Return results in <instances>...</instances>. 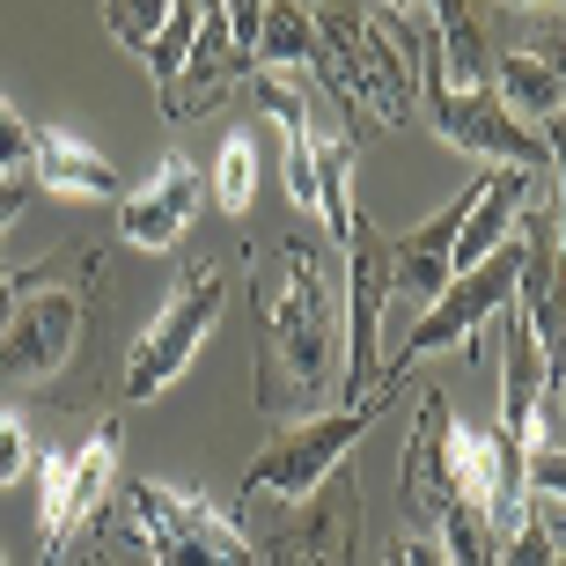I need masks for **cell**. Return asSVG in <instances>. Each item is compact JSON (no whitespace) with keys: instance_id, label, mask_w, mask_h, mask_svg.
<instances>
[{"instance_id":"cell-39","label":"cell","mask_w":566,"mask_h":566,"mask_svg":"<svg viewBox=\"0 0 566 566\" xmlns=\"http://www.w3.org/2000/svg\"><path fill=\"white\" fill-rule=\"evenodd\" d=\"M552 566H566V559H552Z\"/></svg>"},{"instance_id":"cell-20","label":"cell","mask_w":566,"mask_h":566,"mask_svg":"<svg viewBox=\"0 0 566 566\" xmlns=\"http://www.w3.org/2000/svg\"><path fill=\"white\" fill-rule=\"evenodd\" d=\"M258 66H265V74L316 66V15H310V8H294V0H273V8H265V30H258Z\"/></svg>"},{"instance_id":"cell-13","label":"cell","mask_w":566,"mask_h":566,"mask_svg":"<svg viewBox=\"0 0 566 566\" xmlns=\"http://www.w3.org/2000/svg\"><path fill=\"white\" fill-rule=\"evenodd\" d=\"M258 60L235 44L229 15H221V0H207V15H199V38H191L185 66H177V82L163 88V118L169 126H191V118H207L235 96V88H251Z\"/></svg>"},{"instance_id":"cell-31","label":"cell","mask_w":566,"mask_h":566,"mask_svg":"<svg viewBox=\"0 0 566 566\" xmlns=\"http://www.w3.org/2000/svg\"><path fill=\"white\" fill-rule=\"evenodd\" d=\"M398 545H405V566H449V552L434 537H398Z\"/></svg>"},{"instance_id":"cell-30","label":"cell","mask_w":566,"mask_h":566,"mask_svg":"<svg viewBox=\"0 0 566 566\" xmlns=\"http://www.w3.org/2000/svg\"><path fill=\"white\" fill-rule=\"evenodd\" d=\"M82 566H118V530H111L104 515L88 523V552H82Z\"/></svg>"},{"instance_id":"cell-25","label":"cell","mask_w":566,"mask_h":566,"mask_svg":"<svg viewBox=\"0 0 566 566\" xmlns=\"http://www.w3.org/2000/svg\"><path fill=\"white\" fill-rule=\"evenodd\" d=\"M30 463H38V449H30L22 412H0V485H22V479H30Z\"/></svg>"},{"instance_id":"cell-19","label":"cell","mask_w":566,"mask_h":566,"mask_svg":"<svg viewBox=\"0 0 566 566\" xmlns=\"http://www.w3.org/2000/svg\"><path fill=\"white\" fill-rule=\"evenodd\" d=\"M427 8V30L441 44V66L457 88H485L493 82V44H485V22L471 15V0H420Z\"/></svg>"},{"instance_id":"cell-37","label":"cell","mask_w":566,"mask_h":566,"mask_svg":"<svg viewBox=\"0 0 566 566\" xmlns=\"http://www.w3.org/2000/svg\"><path fill=\"white\" fill-rule=\"evenodd\" d=\"M507 8H530V0H507Z\"/></svg>"},{"instance_id":"cell-1","label":"cell","mask_w":566,"mask_h":566,"mask_svg":"<svg viewBox=\"0 0 566 566\" xmlns=\"http://www.w3.org/2000/svg\"><path fill=\"white\" fill-rule=\"evenodd\" d=\"M258 302V405L265 420H310L338 398L346 376V294H338V243L324 229H287L273 273H251Z\"/></svg>"},{"instance_id":"cell-36","label":"cell","mask_w":566,"mask_h":566,"mask_svg":"<svg viewBox=\"0 0 566 566\" xmlns=\"http://www.w3.org/2000/svg\"><path fill=\"white\" fill-rule=\"evenodd\" d=\"M294 8H310V15H316V8H324V0H294Z\"/></svg>"},{"instance_id":"cell-3","label":"cell","mask_w":566,"mask_h":566,"mask_svg":"<svg viewBox=\"0 0 566 566\" xmlns=\"http://www.w3.org/2000/svg\"><path fill=\"white\" fill-rule=\"evenodd\" d=\"M96 251H52L30 273H15V302L0 316V382H44L60 376L88 324V273Z\"/></svg>"},{"instance_id":"cell-12","label":"cell","mask_w":566,"mask_h":566,"mask_svg":"<svg viewBox=\"0 0 566 566\" xmlns=\"http://www.w3.org/2000/svg\"><path fill=\"white\" fill-rule=\"evenodd\" d=\"M354 552H360V479L354 471H332L265 537V566H354Z\"/></svg>"},{"instance_id":"cell-34","label":"cell","mask_w":566,"mask_h":566,"mask_svg":"<svg viewBox=\"0 0 566 566\" xmlns=\"http://www.w3.org/2000/svg\"><path fill=\"white\" fill-rule=\"evenodd\" d=\"M376 8H398V15H412V8H420V0H376Z\"/></svg>"},{"instance_id":"cell-21","label":"cell","mask_w":566,"mask_h":566,"mask_svg":"<svg viewBox=\"0 0 566 566\" xmlns=\"http://www.w3.org/2000/svg\"><path fill=\"white\" fill-rule=\"evenodd\" d=\"M177 0H104V30L118 38V52H133V60H147L155 52V38H163V22Z\"/></svg>"},{"instance_id":"cell-6","label":"cell","mask_w":566,"mask_h":566,"mask_svg":"<svg viewBox=\"0 0 566 566\" xmlns=\"http://www.w3.org/2000/svg\"><path fill=\"white\" fill-rule=\"evenodd\" d=\"M412 66H420V88H427V126L457 147V155H493V169H530V177L552 169V140L537 126H523L493 88L449 82L434 30H412Z\"/></svg>"},{"instance_id":"cell-24","label":"cell","mask_w":566,"mask_h":566,"mask_svg":"<svg viewBox=\"0 0 566 566\" xmlns=\"http://www.w3.org/2000/svg\"><path fill=\"white\" fill-rule=\"evenodd\" d=\"M30 147H38V126L0 96V177H22L30 169Z\"/></svg>"},{"instance_id":"cell-32","label":"cell","mask_w":566,"mask_h":566,"mask_svg":"<svg viewBox=\"0 0 566 566\" xmlns=\"http://www.w3.org/2000/svg\"><path fill=\"white\" fill-rule=\"evenodd\" d=\"M8 302H15V273L0 265V316H8Z\"/></svg>"},{"instance_id":"cell-23","label":"cell","mask_w":566,"mask_h":566,"mask_svg":"<svg viewBox=\"0 0 566 566\" xmlns=\"http://www.w3.org/2000/svg\"><path fill=\"white\" fill-rule=\"evenodd\" d=\"M213 191H221V207H229V213H251V191H258V147H251V133H229V140H221Z\"/></svg>"},{"instance_id":"cell-16","label":"cell","mask_w":566,"mask_h":566,"mask_svg":"<svg viewBox=\"0 0 566 566\" xmlns=\"http://www.w3.org/2000/svg\"><path fill=\"white\" fill-rule=\"evenodd\" d=\"M471 199H479V185H463L441 213H427L412 235H398V243H390L398 294H412V302H434V294L457 280V235H463V213H471Z\"/></svg>"},{"instance_id":"cell-11","label":"cell","mask_w":566,"mask_h":566,"mask_svg":"<svg viewBox=\"0 0 566 566\" xmlns=\"http://www.w3.org/2000/svg\"><path fill=\"white\" fill-rule=\"evenodd\" d=\"M449 390L441 382H420V412H412V434H405V463H398V515L405 537H434L449 523V507L463 501L457 479H449Z\"/></svg>"},{"instance_id":"cell-29","label":"cell","mask_w":566,"mask_h":566,"mask_svg":"<svg viewBox=\"0 0 566 566\" xmlns=\"http://www.w3.org/2000/svg\"><path fill=\"white\" fill-rule=\"evenodd\" d=\"M30 191H38V185H30V169H22V177H0V235L30 213Z\"/></svg>"},{"instance_id":"cell-4","label":"cell","mask_w":566,"mask_h":566,"mask_svg":"<svg viewBox=\"0 0 566 566\" xmlns=\"http://www.w3.org/2000/svg\"><path fill=\"white\" fill-rule=\"evenodd\" d=\"M390 398H398V376H382L376 390L354 398V405H324L310 420L273 427V441H265L251 457V471H243V501H287V507L310 501L332 471H346V457H354L360 434L390 412Z\"/></svg>"},{"instance_id":"cell-38","label":"cell","mask_w":566,"mask_h":566,"mask_svg":"<svg viewBox=\"0 0 566 566\" xmlns=\"http://www.w3.org/2000/svg\"><path fill=\"white\" fill-rule=\"evenodd\" d=\"M0 566H8V552H0Z\"/></svg>"},{"instance_id":"cell-35","label":"cell","mask_w":566,"mask_h":566,"mask_svg":"<svg viewBox=\"0 0 566 566\" xmlns=\"http://www.w3.org/2000/svg\"><path fill=\"white\" fill-rule=\"evenodd\" d=\"M382 566H405V545H390V552H382Z\"/></svg>"},{"instance_id":"cell-28","label":"cell","mask_w":566,"mask_h":566,"mask_svg":"<svg viewBox=\"0 0 566 566\" xmlns=\"http://www.w3.org/2000/svg\"><path fill=\"white\" fill-rule=\"evenodd\" d=\"M265 8L273 0H221V15H229V30H235V44L258 60V30H265Z\"/></svg>"},{"instance_id":"cell-27","label":"cell","mask_w":566,"mask_h":566,"mask_svg":"<svg viewBox=\"0 0 566 566\" xmlns=\"http://www.w3.org/2000/svg\"><path fill=\"white\" fill-rule=\"evenodd\" d=\"M545 140H552V229H559V258H566V118H552Z\"/></svg>"},{"instance_id":"cell-2","label":"cell","mask_w":566,"mask_h":566,"mask_svg":"<svg viewBox=\"0 0 566 566\" xmlns=\"http://www.w3.org/2000/svg\"><path fill=\"white\" fill-rule=\"evenodd\" d=\"M316 82L332 104H368L382 126H412V15L324 0L316 8Z\"/></svg>"},{"instance_id":"cell-9","label":"cell","mask_w":566,"mask_h":566,"mask_svg":"<svg viewBox=\"0 0 566 566\" xmlns=\"http://www.w3.org/2000/svg\"><path fill=\"white\" fill-rule=\"evenodd\" d=\"M338 294H346V376H338V398L354 405L382 382V310L398 302L390 235L368 229V213H354L346 235H338Z\"/></svg>"},{"instance_id":"cell-15","label":"cell","mask_w":566,"mask_h":566,"mask_svg":"<svg viewBox=\"0 0 566 566\" xmlns=\"http://www.w3.org/2000/svg\"><path fill=\"white\" fill-rule=\"evenodd\" d=\"M545 390H552V368H545V346L530 338V316L507 302V354H501V427L493 434L507 449H537L545 434Z\"/></svg>"},{"instance_id":"cell-14","label":"cell","mask_w":566,"mask_h":566,"mask_svg":"<svg viewBox=\"0 0 566 566\" xmlns=\"http://www.w3.org/2000/svg\"><path fill=\"white\" fill-rule=\"evenodd\" d=\"M199 169L185 155H169L155 163L140 191H126V207H118V235H126L133 251H177V235L191 229V213H199Z\"/></svg>"},{"instance_id":"cell-33","label":"cell","mask_w":566,"mask_h":566,"mask_svg":"<svg viewBox=\"0 0 566 566\" xmlns=\"http://www.w3.org/2000/svg\"><path fill=\"white\" fill-rule=\"evenodd\" d=\"M545 523H552V537H566V507H552V501H545Z\"/></svg>"},{"instance_id":"cell-18","label":"cell","mask_w":566,"mask_h":566,"mask_svg":"<svg viewBox=\"0 0 566 566\" xmlns=\"http://www.w3.org/2000/svg\"><path fill=\"white\" fill-rule=\"evenodd\" d=\"M493 96H501L523 126H552V118H566V74L552 60H537L530 44H515V52L493 60Z\"/></svg>"},{"instance_id":"cell-22","label":"cell","mask_w":566,"mask_h":566,"mask_svg":"<svg viewBox=\"0 0 566 566\" xmlns=\"http://www.w3.org/2000/svg\"><path fill=\"white\" fill-rule=\"evenodd\" d=\"M552 559H559V537H552V523H545V501L530 493L515 530L501 537V566H552Z\"/></svg>"},{"instance_id":"cell-7","label":"cell","mask_w":566,"mask_h":566,"mask_svg":"<svg viewBox=\"0 0 566 566\" xmlns=\"http://www.w3.org/2000/svg\"><path fill=\"white\" fill-rule=\"evenodd\" d=\"M221 310H229V273L207 258V265H191V273L177 280V294H169L163 310H155V324L133 338V354L118 360V398L126 405L163 398L169 382L191 368V354L207 346V332L221 324Z\"/></svg>"},{"instance_id":"cell-5","label":"cell","mask_w":566,"mask_h":566,"mask_svg":"<svg viewBox=\"0 0 566 566\" xmlns=\"http://www.w3.org/2000/svg\"><path fill=\"white\" fill-rule=\"evenodd\" d=\"M111 530H118V545H140L155 566H265L251 552V537L191 485L133 479Z\"/></svg>"},{"instance_id":"cell-26","label":"cell","mask_w":566,"mask_h":566,"mask_svg":"<svg viewBox=\"0 0 566 566\" xmlns=\"http://www.w3.org/2000/svg\"><path fill=\"white\" fill-rule=\"evenodd\" d=\"M530 493H537V501H552V507H566V449H537V457H530Z\"/></svg>"},{"instance_id":"cell-17","label":"cell","mask_w":566,"mask_h":566,"mask_svg":"<svg viewBox=\"0 0 566 566\" xmlns=\"http://www.w3.org/2000/svg\"><path fill=\"white\" fill-rule=\"evenodd\" d=\"M30 185L60 191V199H118V169L96 147L66 140V133H38V147H30Z\"/></svg>"},{"instance_id":"cell-8","label":"cell","mask_w":566,"mask_h":566,"mask_svg":"<svg viewBox=\"0 0 566 566\" xmlns=\"http://www.w3.org/2000/svg\"><path fill=\"white\" fill-rule=\"evenodd\" d=\"M118 449H126V427L104 420L82 449H52L38 463V566H60L66 545L111 507V493H118Z\"/></svg>"},{"instance_id":"cell-10","label":"cell","mask_w":566,"mask_h":566,"mask_svg":"<svg viewBox=\"0 0 566 566\" xmlns=\"http://www.w3.org/2000/svg\"><path fill=\"white\" fill-rule=\"evenodd\" d=\"M515 273H523V243L507 235L493 258H479L471 273H457L449 287L427 302V316L405 332V346H398V360L382 368V376H405L412 360H427V354H449V346H463V338L479 332L485 316H507V302H515Z\"/></svg>"}]
</instances>
